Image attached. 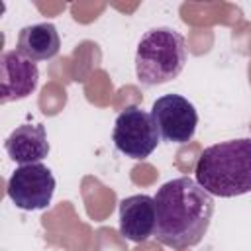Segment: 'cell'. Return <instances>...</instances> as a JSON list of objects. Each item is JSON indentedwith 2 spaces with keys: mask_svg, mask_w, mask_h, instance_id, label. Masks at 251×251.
<instances>
[{
  "mask_svg": "<svg viewBox=\"0 0 251 251\" xmlns=\"http://www.w3.org/2000/svg\"><path fill=\"white\" fill-rule=\"evenodd\" d=\"M157 210L155 198L147 194H133L120 202V233L133 241L143 243L155 235Z\"/></svg>",
  "mask_w": 251,
  "mask_h": 251,
  "instance_id": "ba28073f",
  "label": "cell"
},
{
  "mask_svg": "<svg viewBox=\"0 0 251 251\" xmlns=\"http://www.w3.org/2000/svg\"><path fill=\"white\" fill-rule=\"evenodd\" d=\"M8 157L20 165L41 163L49 155V141L41 124H22L4 141Z\"/></svg>",
  "mask_w": 251,
  "mask_h": 251,
  "instance_id": "9c48e42d",
  "label": "cell"
},
{
  "mask_svg": "<svg viewBox=\"0 0 251 251\" xmlns=\"http://www.w3.org/2000/svg\"><path fill=\"white\" fill-rule=\"evenodd\" d=\"M24 57L35 61H49L61 49V37L51 22L25 25L18 33V47Z\"/></svg>",
  "mask_w": 251,
  "mask_h": 251,
  "instance_id": "30bf717a",
  "label": "cell"
},
{
  "mask_svg": "<svg viewBox=\"0 0 251 251\" xmlns=\"http://www.w3.org/2000/svg\"><path fill=\"white\" fill-rule=\"evenodd\" d=\"M112 139L122 155L141 161L157 149L161 135L149 112L141 110L139 106H127L114 122Z\"/></svg>",
  "mask_w": 251,
  "mask_h": 251,
  "instance_id": "277c9868",
  "label": "cell"
},
{
  "mask_svg": "<svg viewBox=\"0 0 251 251\" xmlns=\"http://www.w3.org/2000/svg\"><path fill=\"white\" fill-rule=\"evenodd\" d=\"M186 65V41L173 27H153L143 33L135 51V76L145 86L165 84Z\"/></svg>",
  "mask_w": 251,
  "mask_h": 251,
  "instance_id": "3957f363",
  "label": "cell"
},
{
  "mask_svg": "<svg viewBox=\"0 0 251 251\" xmlns=\"http://www.w3.org/2000/svg\"><path fill=\"white\" fill-rule=\"evenodd\" d=\"M151 116L159 135L167 143H188L198 126V114L192 102L180 94H165L153 102Z\"/></svg>",
  "mask_w": 251,
  "mask_h": 251,
  "instance_id": "8992f818",
  "label": "cell"
},
{
  "mask_svg": "<svg viewBox=\"0 0 251 251\" xmlns=\"http://www.w3.org/2000/svg\"><path fill=\"white\" fill-rule=\"evenodd\" d=\"M194 176L212 196L233 198L251 192V137L206 147L196 161Z\"/></svg>",
  "mask_w": 251,
  "mask_h": 251,
  "instance_id": "7a4b0ae2",
  "label": "cell"
},
{
  "mask_svg": "<svg viewBox=\"0 0 251 251\" xmlns=\"http://www.w3.org/2000/svg\"><path fill=\"white\" fill-rule=\"evenodd\" d=\"M39 82L37 65L18 49L4 51L0 57V104L27 98Z\"/></svg>",
  "mask_w": 251,
  "mask_h": 251,
  "instance_id": "52a82bcc",
  "label": "cell"
},
{
  "mask_svg": "<svg viewBox=\"0 0 251 251\" xmlns=\"http://www.w3.org/2000/svg\"><path fill=\"white\" fill-rule=\"evenodd\" d=\"M55 192V176L43 163L20 165L6 184L8 198L20 210H43Z\"/></svg>",
  "mask_w": 251,
  "mask_h": 251,
  "instance_id": "5b68a950",
  "label": "cell"
},
{
  "mask_svg": "<svg viewBox=\"0 0 251 251\" xmlns=\"http://www.w3.org/2000/svg\"><path fill=\"white\" fill-rule=\"evenodd\" d=\"M153 198L157 210L155 237L159 243L180 251L202 241L214 216V198L194 178H173Z\"/></svg>",
  "mask_w": 251,
  "mask_h": 251,
  "instance_id": "6da1fadb",
  "label": "cell"
}]
</instances>
